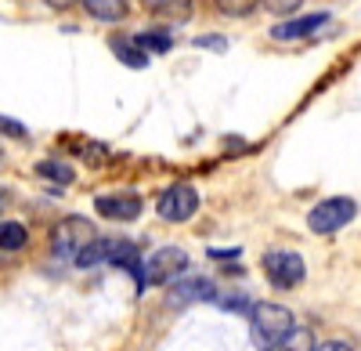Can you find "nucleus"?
Returning <instances> with one entry per match:
<instances>
[{
	"label": "nucleus",
	"instance_id": "obj_1",
	"mask_svg": "<svg viewBox=\"0 0 361 351\" xmlns=\"http://www.w3.org/2000/svg\"><path fill=\"white\" fill-rule=\"evenodd\" d=\"M293 326H296V319L286 304L264 301V304H253V311H250V333L260 351H279L293 337Z\"/></svg>",
	"mask_w": 361,
	"mask_h": 351
},
{
	"label": "nucleus",
	"instance_id": "obj_2",
	"mask_svg": "<svg viewBox=\"0 0 361 351\" xmlns=\"http://www.w3.org/2000/svg\"><path fill=\"white\" fill-rule=\"evenodd\" d=\"M185 272H188V254L180 250V246H163V250H156L152 257L141 261V279H145V286L177 282Z\"/></svg>",
	"mask_w": 361,
	"mask_h": 351
},
{
	"label": "nucleus",
	"instance_id": "obj_3",
	"mask_svg": "<svg viewBox=\"0 0 361 351\" xmlns=\"http://www.w3.org/2000/svg\"><path fill=\"white\" fill-rule=\"evenodd\" d=\"M94 239H98L94 225H90L87 218H66L51 232V250H54V257H62V261H76Z\"/></svg>",
	"mask_w": 361,
	"mask_h": 351
},
{
	"label": "nucleus",
	"instance_id": "obj_4",
	"mask_svg": "<svg viewBox=\"0 0 361 351\" xmlns=\"http://www.w3.org/2000/svg\"><path fill=\"white\" fill-rule=\"evenodd\" d=\"M260 268H264L267 282L279 286V290H296L300 282H304V275H307L304 257L293 254V250H271V254H264Z\"/></svg>",
	"mask_w": 361,
	"mask_h": 351
},
{
	"label": "nucleus",
	"instance_id": "obj_5",
	"mask_svg": "<svg viewBox=\"0 0 361 351\" xmlns=\"http://www.w3.org/2000/svg\"><path fill=\"white\" fill-rule=\"evenodd\" d=\"M354 218H357V203L350 196H333V199H322L307 214V225L318 236H329V232H340L343 225H350Z\"/></svg>",
	"mask_w": 361,
	"mask_h": 351
},
{
	"label": "nucleus",
	"instance_id": "obj_6",
	"mask_svg": "<svg viewBox=\"0 0 361 351\" xmlns=\"http://www.w3.org/2000/svg\"><path fill=\"white\" fill-rule=\"evenodd\" d=\"M199 210V192L188 185V182H177L170 185L159 199H156V214L170 225H180V221H192Z\"/></svg>",
	"mask_w": 361,
	"mask_h": 351
},
{
	"label": "nucleus",
	"instance_id": "obj_7",
	"mask_svg": "<svg viewBox=\"0 0 361 351\" xmlns=\"http://www.w3.org/2000/svg\"><path fill=\"white\" fill-rule=\"evenodd\" d=\"M94 210L109 221H137L145 203L137 192H109V196H98L94 199Z\"/></svg>",
	"mask_w": 361,
	"mask_h": 351
},
{
	"label": "nucleus",
	"instance_id": "obj_8",
	"mask_svg": "<svg viewBox=\"0 0 361 351\" xmlns=\"http://www.w3.org/2000/svg\"><path fill=\"white\" fill-rule=\"evenodd\" d=\"M214 297H217V290H214V282H209V279H185V282H177V286L170 290L166 304H170V308H180V304L214 301Z\"/></svg>",
	"mask_w": 361,
	"mask_h": 351
},
{
	"label": "nucleus",
	"instance_id": "obj_9",
	"mask_svg": "<svg viewBox=\"0 0 361 351\" xmlns=\"http://www.w3.org/2000/svg\"><path fill=\"white\" fill-rule=\"evenodd\" d=\"M329 22V15L325 11H318V15H304V18H293V22H282V25H275V40H296V37H311V33H318V29Z\"/></svg>",
	"mask_w": 361,
	"mask_h": 351
},
{
	"label": "nucleus",
	"instance_id": "obj_10",
	"mask_svg": "<svg viewBox=\"0 0 361 351\" xmlns=\"http://www.w3.org/2000/svg\"><path fill=\"white\" fill-rule=\"evenodd\" d=\"M83 8L98 22H119L127 15V0H83Z\"/></svg>",
	"mask_w": 361,
	"mask_h": 351
},
{
	"label": "nucleus",
	"instance_id": "obj_11",
	"mask_svg": "<svg viewBox=\"0 0 361 351\" xmlns=\"http://www.w3.org/2000/svg\"><path fill=\"white\" fill-rule=\"evenodd\" d=\"M25 243H29V228H25L22 221H0V250L15 254V250H22Z\"/></svg>",
	"mask_w": 361,
	"mask_h": 351
},
{
	"label": "nucleus",
	"instance_id": "obj_12",
	"mask_svg": "<svg viewBox=\"0 0 361 351\" xmlns=\"http://www.w3.org/2000/svg\"><path fill=\"white\" fill-rule=\"evenodd\" d=\"M134 44L148 54H163V51H170L173 47V37L166 33V29H145V33H134Z\"/></svg>",
	"mask_w": 361,
	"mask_h": 351
},
{
	"label": "nucleus",
	"instance_id": "obj_13",
	"mask_svg": "<svg viewBox=\"0 0 361 351\" xmlns=\"http://www.w3.org/2000/svg\"><path fill=\"white\" fill-rule=\"evenodd\" d=\"M37 174L47 178V182H54V185H73V178H76V170L69 163H62V160H40Z\"/></svg>",
	"mask_w": 361,
	"mask_h": 351
},
{
	"label": "nucleus",
	"instance_id": "obj_14",
	"mask_svg": "<svg viewBox=\"0 0 361 351\" xmlns=\"http://www.w3.org/2000/svg\"><path fill=\"white\" fill-rule=\"evenodd\" d=\"M112 51H116L119 62H127L130 69H145V66H148V54L134 44V37H130V40H112Z\"/></svg>",
	"mask_w": 361,
	"mask_h": 351
},
{
	"label": "nucleus",
	"instance_id": "obj_15",
	"mask_svg": "<svg viewBox=\"0 0 361 351\" xmlns=\"http://www.w3.org/2000/svg\"><path fill=\"white\" fill-rule=\"evenodd\" d=\"M148 11H159V15H170V18H180L185 22L192 15V0H141Z\"/></svg>",
	"mask_w": 361,
	"mask_h": 351
},
{
	"label": "nucleus",
	"instance_id": "obj_16",
	"mask_svg": "<svg viewBox=\"0 0 361 351\" xmlns=\"http://www.w3.org/2000/svg\"><path fill=\"white\" fill-rule=\"evenodd\" d=\"M94 265H105V236H98L80 257H76V268H94Z\"/></svg>",
	"mask_w": 361,
	"mask_h": 351
},
{
	"label": "nucleus",
	"instance_id": "obj_17",
	"mask_svg": "<svg viewBox=\"0 0 361 351\" xmlns=\"http://www.w3.org/2000/svg\"><path fill=\"white\" fill-rule=\"evenodd\" d=\"M257 4H260V0H217V8L224 15H250Z\"/></svg>",
	"mask_w": 361,
	"mask_h": 351
},
{
	"label": "nucleus",
	"instance_id": "obj_18",
	"mask_svg": "<svg viewBox=\"0 0 361 351\" xmlns=\"http://www.w3.org/2000/svg\"><path fill=\"white\" fill-rule=\"evenodd\" d=\"M260 4H264L271 15H296L304 0H260Z\"/></svg>",
	"mask_w": 361,
	"mask_h": 351
},
{
	"label": "nucleus",
	"instance_id": "obj_19",
	"mask_svg": "<svg viewBox=\"0 0 361 351\" xmlns=\"http://www.w3.org/2000/svg\"><path fill=\"white\" fill-rule=\"evenodd\" d=\"M214 301H217L221 308H228V311H246V308L253 311V304H250L246 294H228V297H214Z\"/></svg>",
	"mask_w": 361,
	"mask_h": 351
},
{
	"label": "nucleus",
	"instance_id": "obj_20",
	"mask_svg": "<svg viewBox=\"0 0 361 351\" xmlns=\"http://www.w3.org/2000/svg\"><path fill=\"white\" fill-rule=\"evenodd\" d=\"M0 131L4 134H15V138H25V127L18 120H11V116H0Z\"/></svg>",
	"mask_w": 361,
	"mask_h": 351
},
{
	"label": "nucleus",
	"instance_id": "obj_21",
	"mask_svg": "<svg viewBox=\"0 0 361 351\" xmlns=\"http://www.w3.org/2000/svg\"><path fill=\"white\" fill-rule=\"evenodd\" d=\"M195 47H214V51H228L224 37H195Z\"/></svg>",
	"mask_w": 361,
	"mask_h": 351
},
{
	"label": "nucleus",
	"instance_id": "obj_22",
	"mask_svg": "<svg viewBox=\"0 0 361 351\" xmlns=\"http://www.w3.org/2000/svg\"><path fill=\"white\" fill-rule=\"evenodd\" d=\"M311 351H350V344H343V340H322Z\"/></svg>",
	"mask_w": 361,
	"mask_h": 351
},
{
	"label": "nucleus",
	"instance_id": "obj_23",
	"mask_svg": "<svg viewBox=\"0 0 361 351\" xmlns=\"http://www.w3.org/2000/svg\"><path fill=\"white\" fill-rule=\"evenodd\" d=\"M214 261H231V257H243V250H209Z\"/></svg>",
	"mask_w": 361,
	"mask_h": 351
},
{
	"label": "nucleus",
	"instance_id": "obj_24",
	"mask_svg": "<svg viewBox=\"0 0 361 351\" xmlns=\"http://www.w3.org/2000/svg\"><path fill=\"white\" fill-rule=\"evenodd\" d=\"M47 4H51V8H69L73 0H47Z\"/></svg>",
	"mask_w": 361,
	"mask_h": 351
},
{
	"label": "nucleus",
	"instance_id": "obj_25",
	"mask_svg": "<svg viewBox=\"0 0 361 351\" xmlns=\"http://www.w3.org/2000/svg\"><path fill=\"white\" fill-rule=\"evenodd\" d=\"M8 207V192H0V210H4Z\"/></svg>",
	"mask_w": 361,
	"mask_h": 351
},
{
	"label": "nucleus",
	"instance_id": "obj_26",
	"mask_svg": "<svg viewBox=\"0 0 361 351\" xmlns=\"http://www.w3.org/2000/svg\"><path fill=\"white\" fill-rule=\"evenodd\" d=\"M286 351H300V347H296V340H293V337H289V347H286Z\"/></svg>",
	"mask_w": 361,
	"mask_h": 351
}]
</instances>
